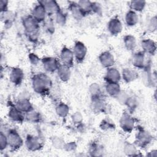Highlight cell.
<instances>
[{
	"mask_svg": "<svg viewBox=\"0 0 157 157\" xmlns=\"http://www.w3.org/2000/svg\"><path fill=\"white\" fill-rule=\"evenodd\" d=\"M130 10L136 12H140L144 10L146 6V1L141 0L131 1L129 2Z\"/></svg>",
	"mask_w": 157,
	"mask_h": 157,
	"instance_id": "cell-32",
	"label": "cell"
},
{
	"mask_svg": "<svg viewBox=\"0 0 157 157\" xmlns=\"http://www.w3.org/2000/svg\"><path fill=\"white\" fill-rule=\"evenodd\" d=\"M105 90L109 96L114 98H116L121 91L119 83H106Z\"/></svg>",
	"mask_w": 157,
	"mask_h": 157,
	"instance_id": "cell-25",
	"label": "cell"
},
{
	"mask_svg": "<svg viewBox=\"0 0 157 157\" xmlns=\"http://www.w3.org/2000/svg\"><path fill=\"white\" fill-rule=\"evenodd\" d=\"M9 109L8 111V117L9 119L15 123H21L25 120V114L21 112L15 105L11 102H9Z\"/></svg>",
	"mask_w": 157,
	"mask_h": 157,
	"instance_id": "cell-8",
	"label": "cell"
},
{
	"mask_svg": "<svg viewBox=\"0 0 157 157\" xmlns=\"http://www.w3.org/2000/svg\"><path fill=\"white\" fill-rule=\"evenodd\" d=\"M89 93L91 98H96L102 96V90L100 85L97 83H93L89 86Z\"/></svg>",
	"mask_w": 157,
	"mask_h": 157,
	"instance_id": "cell-35",
	"label": "cell"
},
{
	"mask_svg": "<svg viewBox=\"0 0 157 157\" xmlns=\"http://www.w3.org/2000/svg\"><path fill=\"white\" fill-rule=\"evenodd\" d=\"M15 104L16 107L25 114L34 109L29 99L26 96H22L18 98Z\"/></svg>",
	"mask_w": 157,
	"mask_h": 157,
	"instance_id": "cell-20",
	"label": "cell"
},
{
	"mask_svg": "<svg viewBox=\"0 0 157 157\" xmlns=\"http://www.w3.org/2000/svg\"><path fill=\"white\" fill-rule=\"evenodd\" d=\"M56 114L61 118H66L69 113V107L64 102H59L55 107Z\"/></svg>",
	"mask_w": 157,
	"mask_h": 157,
	"instance_id": "cell-31",
	"label": "cell"
},
{
	"mask_svg": "<svg viewBox=\"0 0 157 157\" xmlns=\"http://www.w3.org/2000/svg\"><path fill=\"white\" fill-rule=\"evenodd\" d=\"M157 27V18L156 16L152 17L148 23V29L151 32L156 31Z\"/></svg>",
	"mask_w": 157,
	"mask_h": 157,
	"instance_id": "cell-43",
	"label": "cell"
},
{
	"mask_svg": "<svg viewBox=\"0 0 157 157\" xmlns=\"http://www.w3.org/2000/svg\"><path fill=\"white\" fill-rule=\"evenodd\" d=\"M119 124L121 129L124 132L130 133L135 128L136 120L131 115V113L128 111L124 112L120 118Z\"/></svg>",
	"mask_w": 157,
	"mask_h": 157,
	"instance_id": "cell-6",
	"label": "cell"
},
{
	"mask_svg": "<svg viewBox=\"0 0 157 157\" xmlns=\"http://www.w3.org/2000/svg\"><path fill=\"white\" fill-rule=\"evenodd\" d=\"M44 27L47 32L50 34H53L55 31V25L54 21L50 18H46L45 20L43 22Z\"/></svg>",
	"mask_w": 157,
	"mask_h": 157,
	"instance_id": "cell-39",
	"label": "cell"
},
{
	"mask_svg": "<svg viewBox=\"0 0 157 157\" xmlns=\"http://www.w3.org/2000/svg\"><path fill=\"white\" fill-rule=\"evenodd\" d=\"M71 119L74 124H79L83 122V116L80 112H75L71 116Z\"/></svg>",
	"mask_w": 157,
	"mask_h": 157,
	"instance_id": "cell-42",
	"label": "cell"
},
{
	"mask_svg": "<svg viewBox=\"0 0 157 157\" xmlns=\"http://www.w3.org/2000/svg\"><path fill=\"white\" fill-rule=\"evenodd\" d=\"M28 58L30 63L33 66H37L40 61L39 57L35 53H31L28 55Z\"/></svg>",
	"mask_w": 157,
	"mask_h": 157,
	"instance_id": "cell-44",
	"label": "cell"
},
{
	"mask_svg": "<svg viewBox=\"0 0 157 157\" xmlns=\"http://www.w3.org/2000/svg\"><path fill=\"white\" fill-rule=\"evenodd\" d=\"M6 134L9 147L12 151H17L22 147L23 145V140L16 129H10L7 131Z\"/></svg>",
	"mask_w": 157,
	"mask_h": 157,
	"instance_id": "cell-5",
	"label": "cell"
},
{
	"mask_svg": "<svg viewBox=\"0 0 157 157\" xmlns=\"http://www.w3.org/2000/svg\"><path fill=\"white\" fill-rule=\"evenodd\" d=\"M92 12L98 15H101L102 12L101 5L97 2H92Z\"/></svg>",
	"mask_w": 157,
	"mask_h": 157,
	"instance_id": "cell-45",
	"label": "cell"
},
{
	"mask_svg": "<svg viewBox=\"0 0 157 157\" xmlns=\"http://www.w3.org/2000/svg\"><path fill=\"white\" fill-rule=\"evenodd\" d=\"M142 52L148 55H154L156 51V42L151 39H145L141 41Z\"/></svg>",
	"mask_w": 157,
	"mask_h": 157,
	"instance_id": "cell-21",
	"label": "cell"
},
{
	"mask_svg": "<svg viewBox=\"0 0 157 157\" xmlns=\"http://www.w3.org/2000/svg\"><path fill=\"white\" fill-rule=\"evenodd\" d=\"M24 72L23 70L18 67H13L9 74V80L10 82L15 86H19L21 84L24 79Z\"/></svg>",
	"mask_w": 157,
	"mask_h": 157,
	"instance_id": "cell-17",
	"label": "cell"
},
{
	"mask_svg": "<svg viewBox=\"0 0 157 157\" xmlns=\"http://www.w3.org/2000/svg\"><path fill=\"white\" fill-rule=\"evenodd\" d=\"M32 87L35 93L45 96L47 94L52 86V81L45 73L34 74L31 78Z\"/></svg>",
	"mask_w": 157,
	"mask_h": 157,
	"instance_id": "cell-1",
	"label": "cell"
},
{
	"mask_svg": "<svg viewBox=\"0 0 157 157\" xmlns=\"http://www.w3.org/2000/svg\"><path fill=\"white\" fill-rule=\"evenodd\" d=\"M136 147H137L136 145H134L128 142H126L124 145L123 151L126 155L129 156H139V155L138 154L139 151Z\"/></svg>",
	"mask_w": 157,
	"mask_h": 157,
	"instance_id": "cell-33",
	"label": "cell"
},
{
	"mask_svg": "<svg viewBox=\"0 0 157 157\" xmlns=\"http://www.w3.org/2000/svg\"><path fill=\"white\" fill-rule=\"evenodd\" d=\"M40 2L43 4L45 9L47 16L51 17L55 15L59 12L61 10L58 3L54 0H44L40 1Z\"/></svg>",
	"mask_w": 157,
	"mask_h": 157,
	"instance_id": "cell-14",
	"label": "cell"
},
{
	"mask_svg": "<svg viewBox=\"0 0 157 157\" xmlns=\"http://www.w3.org/2000/svg\"><path fill=\"white\" fill-rule=\"evenodd\" d=\"M89 153L91 156H100L103 155L104 148L102 146L96 142H93L89 147Z\"/></svg>",
	"mask_w": 157,
	"mask_h": 157,
	"instance_id": "cell-30",
	"label": "cell"
},
{
	"mask_svg": "<svg viewBox=\"0 0 157 157\" xmlns=\"http://www.w3.org/2000/svg\"><path fill=\"white\" fill-rule=\"evenodd\" d=\"M125 23L127 26L132 27L136 25L139 21V16L137 12L131 10H128L124 17Z\"/></svg>",
	"mask_w": 157,
	"mask_h": 157,
	"instance_id": "cell-26",
	"label": "cell"
},
{
	"mask_svg": "<svg viewBox=\"0 0 157 157\" xmlns=\"http://www.w3.org/2000/svg\"><path fill=\"white\" fill-rule=\"evenodd\" d=\"M52 144L55 148L63 149L65 142L61 137L58 136H54L52 138Z\"/></svg>",
	"mask_w": 157,
	"mask_h": 157,
	"instance_id": "cell-38",
	"label": "cell"
},
{
	"mask_svg": "<svg viewBox=\"0 0 157 157\" xmlns=\"http://www.w3.org/2000/svg\"><path fill=\"white\" fill-rule=\"evenodd\" d=\"M39 24L31 15L25 17L22 19V25L25 33L28 39L33 43L38 40L40 34Z\"/></svg>",
	"mask_w": 157,
	"mask_h": 157,
	"instance_id": "cell-2",
	"label": "cell"
},
{
	"mask_svg": "<svg viewBox=\"0 0 157 157\" xmlns=\"http://www.w3.org/2000/svg\"><path fill=\"white\" fill-rule=\"evenodd\" d=\"M99 61L102 66L106 69L113 67L115 63L114 56L109 51L102 52L99 56Z\"/></svg>",
	"mask_w": 157,
	"mask_h": 157,
	"instance_id": "cell-19",
	"label": "cell"
},
{
	"mask_svg": "<svg viewBox=\"0 0 157 157\" xmlns=\"http://www.w3.org/2000/svg\"><path fill=\"white\" fill-rule=\"evenodd\" d=\"M137 131L136 134L135 145L136 147L145 148H146L153 140V136L140 126L137 127Z\"/></svg>",
	"mask_w": 157,
	"mask_h": 157,
	"instance_id": "cell-4",
	"label": "cell"
},
{
	"mask_svg": "<svg viewBox=\"0 0 157 157\" xmlns=\"http://www.w3.org/2000/svg\"><path fill=\"white\" fill-rule=\"evenodd\" d=\"M123 44L128 51H133L137 45L136 37L131 34H127L123 37Z\"/></svg>",
	"mask_w": 157,
	"mask_h": 157,
	"instance_id": "cell-27",
	"label": "cell"
},
{
	"mask_svg": "<svg viewBox=\"0 0 157 157\" xmlns=\"http://www.w3.org/2000/svg\"><path fill=\"white\" fill-rule=\"evenodd\" d=\"M124 105L128 109V111L130 113H132L135 111L139 105V101L136 96H129Z\"/></svg>",
	"mask_w": 157,
	"mask_h": 157,
	"instance_id": "cell-28",
	"label": "cell"
},
{
	"mask_svg": "<svg viewBox=\"0 0 157 157\" xmlns=\"http://www.w3.org/2000/svg\"><path fill=\"white\" fill-rule=\"evenodd\" d=\"M150 156H157V151L156 150H153L150 152V153L148 155Z\"/></svg>",
	"mask_w": 157,
	"mask_h": 157,
	"instance_id": "cell-48",
	"label": "cell"
},
{
	"mask_svg": "<svg viewBox=\"0 0 157 157\" xmlns=\"http://www.w3.org/2000/svg\"><path fill=\"white\" fill-rule=\"evenodd\" d=\"M129 94H128V93H126L124 91H121L120 93L118 94V95L117 96V98L115 99H117V101L122 105H124L128 98L129 97Z\"/></svg>",
	"mask_w": 157,
	"mask_h": 157,
	"instance_id": "cell-41",
	"label": "cell"
},
{
	"mask_svg": "<svg viewBox=\"0 0 157 157\" xmlns=\"http://www.w3.org/2000/svg\"><path fill=\"white\" fill-rule=\"evenodd\" d=\"M42 116L40 113L34 109L25 113V120L32 123H38L42 121Z\"/></svg>",
	"mask_w": 157,
	"mask_h": 157,
	"instance_id": "cell-29",
	"label": "cell"
},
{
	"mask_svg": "<svg viewBox=\"0 0 157 157\" xmlns=\"http://www.w3.org/2000/svg\"><path fill=\"white\" fill-rule=\"evenodd\" d=\"M147 55L142 51H139L134 53L132 56L131 63L133 66L139 69H151V60Z\"/></svg>",
	"mask_w": 157,
	"mask_h": 157,
	"instance_id": "cell-3",
	"label": "cell"
},
{
	"mask_svg": "<svg viewBox=\"0 0 157 157\" xmlns=\"http://www.w3.org/2000/svg\"><path fill=\"white\" fill-rule=\"evenodd\" d=\"M99 127L103 131H108L114 129L115 126L113 122H112V121L107 118H105L102 120V121L100 123Z\"/></svg>",
	"mask_w": 157,
	"mask_h": 157,
	"instance_id": "cell-37",
	"label": "cell"
},
{
	"mask_svg": "<svg viewBox=\"0 0 157 157\" xmlns=\"http://www.w3.org/2000/svg\"><path fill=\"white\" fill-rule=\"evenodd\" d=\"M25 145L27 149L31 151L40 150L43 147L42 142L37 136L30 134L27 135L26 137Z\"/></svg>",
	"mask_w": 157,
	"mask_h": 157,
	"instance_id": "cell-12",
	"label": "cell"
},
{
	"mask_svg": "<svg viewBox=\"0 0 157 157\" xmlns=\"http://www.w3.org/2000/svg\"><path fill=\"white\" fill-rule=\"evenodd\" d=\"M77 148V144L75 142H69L65 143L63 149L66 151H74Z\"/></svg>",
	"mask_w": 157,
	"mask_h": 157,
	"instance_id": "cell-46",
	"label": "cell"
},
{
	"mask_svg": "<svg viewBox=\"0 0 157 157\" xmlns=\"http://www.w3.org/2000/svg\"><path fill=\"white\" fill-rule=\"evenodd\" d=\"M77 4L85 15L92 12V2L88 0H81L77 2Z\"/></svg>",
	"mask_w": 157,
	"mask_h": 157,
	"instance_id": "cell-34",
	"label": "cell"
},
{
	"mask_svg": "<svg viewBox=\"0 0 157 157\" xmlns=\"http://www.w3.org/2000/svg\"><path fill=\"white\" fill-rule=\"evenodd\" d=\"M90 107L93 112L97 113H103L107 109V104L103 96L92 98Z\"/></svg>",
	"mask_w": 157,
	"mask_h": 157,
	"instance_id": "cell-15",
	"label": "cell"
},
{
	"mask_svg": "<svg viewBox=\"0 0 157 157\" xmlns=\"http://www.w3.org/2000/svg\"><path fill=\"white\" fill-rule=\"evenodd\" d=\"M44 69L46 72L53 73L56 72L60 63L58 59L52 56H45L41 59Z\"/></svg>",
	"mask_w": 157,
	"mask_h": 157,
	"instance_id": "cell-9",
	"label": "cell"
},
{
	"mask_svg": "<svg viewBox=\"0 0 157 157\" xmlns=\"http://www.w3.org/2000/svg\"><path fill=\"white\" fill-rule=\"evenodd\" d=\"M55 21L59 26H64L67 21V15L62 10L55 15Z\"/></svg>",
	"mask_w": 157,
	"mask_h": 157,
	"instance_id": "cell-36",
	"label": "cell"
},
{
	"mask_svg": "<svg viewBox=\"0 0 157 157\" xmlns=\"http://www.w3.org/2000/svg\"><path fill=\"white\" fill-rule=\"evenodd\" d=\"M59 58L61 64L66 65L70 68L74 65V55L73 51L67 47H64L60 52Z\"/></svg>",
	"mask_w": 157,
	"mask_h": 157,
	"instance_id": "cell-10",
	"label": "cell"
},
{
	"mask_svg": "<svg viewBox=\"0 0 157 157\" xmlns=\"http://www.w3.org/2000/svg\"><path fill=\"white\" fill-rule=\"evenodd\" d=\"M121 78L127 83H131L139 78V73L134 69L124 68L121 72Z\"/></svg>",
	"mask_w": 157,
	"mask_h": 157,
	"instance_id": "cell-22",
	"label": "cell"
},
{
	"mask_svg": "<svg viewBox=\"0 0 157 157\" xmlns=\"http://www.w3.org/2000/svg\"><path fill=\"white\" fill-rule=\"evenodd\" d=\"M72 51L75 61L78 63H82L85 59L88 50L84 43L81 41H76Z\"/></svg>",
	"mask_w": 157,
	"mask_h": 157,
	"instance_id": "cell-7",
	"label": "cell"
},
{
	"mask_svg": "<svg viewBox=\"0 0 157 157\" xmlns=\"http://www.w3.org/2000/svg\"><path fill=\"white\" fill-rule=\"evenodd\" d=\"M31 15L39 23H43L47 18V15L45 9L40 1H38L37 4L33 7Z\"/></svg>",
	"mask_w": 157,
	"mask_h": 157,
	"instance_id": "cell-13",
	"label": "cell"
},
{
	"mask_svg": "<svg viewBox=\"0 0 157 157\" xmlns=\"http://www.w3.org/2000/svg\"><path fill=\"white\" fill-rule=\"evenodd\" d=\"M9 147L7 134L2 131L0 132V150L1 151L6 150Z\"/></svg>",
	"mask_w": 157,
	"mask_h": 157,
	"instance_id": "cell-40",
	"label": "cell"
},
{
	"mask_svg": "<svg viewBox=\"0 0 157 157\" xmlns=\"http://www.w3.org/2000/svg\"><path fill=\"white\" fill-rule=\"evenodd\" d=\"M123 29V25L120 20L117 17L111 18L107 23V30L112 36H117Z\"/></svg>",
	"mask_w": 157,
	"mask_h": 157,
	"instance_id": "cell-16",
	"label": "cell"
},
{
	"mask_svg": "<svg viewBox=\"0 0 157 157\" xmlns=\"http://www.w3.org/2000/svg\"><path fill=\"white\" fill-rule=\"evenodd\" d=\"M68 9L72 15V17L76 20H81L83 19L85 15L78 6L77 2L71 1L69 3Z\"/></svg>",
	"mask_w": 157,
	"mask_h": 157,
	"instance_id": "cell-23",
	"label": "cell"
},
{
	"mask_svg": "<svg viewBox=\"0 0 157 157\" xmlns=\"http://www.w3.org/2000/svg\"><path fill=\"white\" fill-rule=\"evenodd\" d=\"M8 4H9V1L7 0L0 1V10H1V13L8 11Z\"/></svg>",
	"mask_w": 157,
	"mask_h": 157,
	"instance_id": "cell-47",
	"label": "cell"
},
{
	"mask_svg": "<svg viewBox=\"0 0 157 157\" xmlns=\"http://www.w3.org/2000/svg\"><path fill=\"white\" fill-rule=\"evenodd\" d=\"M56 72L59 80L63 82H67L71 78V68L61 63H60Z\"/></svg>",
	"mask_w": 157,
	"mask_h": 157,
	"instance_id": "cell-24",
	"label": "cell"
},
{
	"mask_svg": "<svg viewBox=\"0 0 157 157\" xmlns=\"http://www.w3.org/2000/svg\"><path fill=\"white\" fill-rule=\"evenodd\" d=\"M104 78L106 83H119L121 75L117 68L112 67L107 69Z\"/></svg>",
	"mask_w": 157,
	"mask_h": 157,
	"instance_id": "cell-18",
	"label": "cell"
},
{
	"mask_svg": "<svg viewBox=\"0 0 157 157\" xmlns=\"http://www.w3.org/2000/svg\"><path fill=\"white\" fill-rule=\"evenodd\" d=\"M141 78L144 85L147 87L155 86L156 83V72L151 71V69L142 70Z\"/></svg>",
	"mask_w": 157,
	"mask_h": 157,
	"instance_id": "cell-11",
	"label": "cell"
}]
</instances>
